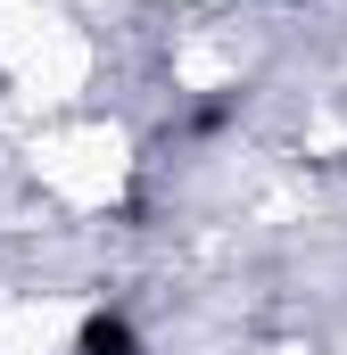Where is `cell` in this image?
I'll return each instance as SVG.
<instances>
[{
    "label": "cell",
    "instance_id": "6da1fadb",
    "mask_svg": "<svg viewBox=\"0 0 347 355\" xmlns=\"http://www.w3.org/2000/svg\"><path fill=\"white\" fill-rule=\"evenodd\" d=\"M0 75L33 107H67L91 83V42L58 0H0Z\"/></svg>",
    "mask_w": 347,
    "mask_h": 355
},
{
    "label": "cell",
    "instance_id": "7a4b0ae2",
    "mask_svg": "<svg viewBox=\"0 0 347 355\" xmlns=\"http://www.w3.org/2000/svg\"><path fill=\"white\" fill-rule=\"evenodd\" d=\"M33 174H42V190L58 207L99 215L133 182V141H124V124H58V132L33 141Z\"/></svg>",
    "mask_w": 347,
    "mask_h": 355
},
{
    "label": "cell",
    "instance_id": "3957f363",
    "mask_svg": "<svg viewBox=\"0 0 347 355\" xmlns=\"http://www.w3.org/2000/svg\"><path fill=\"white\" fill-rule=\"evenodd\" d=\"M83 297H8L0 306V355H75L83 339Z\"/></svg>",
    "mask_w": 347,
    "mask_h": 355
},
{
    "label": "cell",
    "instance_id": "277c9868",
    "mask_svg": "<svg viewBox=\"0 0 347 355\" xmlns=\"http://www.w3.org/2000/svg\"><path fill=\"white\" fill-rule=\"evenodd\" d=\"M198 8H232V0H198Z\"/></svg>",
    "mask_w": 347,
    "mask_h": 355
}]
</instances>
